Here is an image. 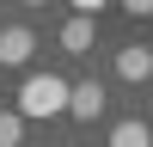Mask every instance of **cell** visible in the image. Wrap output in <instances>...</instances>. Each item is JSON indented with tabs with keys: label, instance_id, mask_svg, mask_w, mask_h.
<instances>
[{
	"label": "cell",
	"instance_id": "4",
	"mask_svg": "<svg viewBox=\"0 0 153 147\" xmlns=\"http://www.w3.org/2000/svg\"><path fill=\"white\" fill-rule=\"evenodd\" d=\"M31 55H37V37L25 31V24H6V31H0V68H25Z\"/></svg>",
	"mask_w": 153,
	"mask_h": 147
},
{
	"label": "cell",
	"instance_id": "2",
	"mask_svg": "<svg viewBox=\"0 0 153 147\" xmlns=\"http://www.w3.org/2000/svg\"><path fill=\"white\" fill-rule=\"evenodd\" d=\"M110 104V92L98 80H86V86H68V117L74 122H98V110Z\"/></svg>",
	"mask_w": 153,
	"mask_h": 147
},
{
	"label": "cell",
	"instance_id": "8",
	"mask_svg": "<svg viewBox=\"0 0 153 147\" xmlns=\"http://www.w3.org/2000/svg\"><path fill=\"white\" fill-rule=\"evenodd\" d=\"M123 12H129V19H147V12H153V0H123Z\"/></svg>",
	"mask_w": 153,
	"mask_h": 147
},
{
	"label": "cell",
	"instance_id": "7",
	"mask_svg": "<svg viewBox=\"0 0 153 147\" xmlns=\"http://www.w3.org/2000/svg\"><path fill=\"white\" fill-rule=\"evenodd\" d=\"M110 141H117V147H141V141H147V122H117Z\"/></svg>",
	"mask_w": 153,
	"mask_h": 147
},
{
	"label": "cell",
	"instance_id": "5",
	"mask_svg": "<svg viewBox=\"0 0 153 147\" xmlns=\"http://www.w3.org/2000/svg\"><path fill=\"white\" fill-rule=\"evenodd\" d=\"M92 12H74L68 24H61V49H68V55H86V49H92Z\"/></svg>",
	"mask_w": 153,
	"mask_h": 147
},
{
	"label": "cell",
	"instance_id": "6",
	"mask_svg": "<svg viewBox=\"0 0 153 147\" xmlns=\"http://www.w3.org/2000/svg\"><path fill=\"white\" fill-rule=\"evenodd\" d=\"M25 135V110H0V147H12Z\"/></svg>",
	"mask_w": 153,
	"mask_h": 147
},
{
	"label": "cell",
	"instance_id": "3",
	"mask_svg": "<svg viewBox=\"0 0 153 147\" xmlns=\"http://www.w3.org/2000/svg\"><path fill=\"white\" fill-rule=\"evenodd\" d=\"M117 80H129V86H147L153 80V49L147 43H123L117 49Z\"/></svg>",
	"mask_w": 153,
	"mask_h": 147
},
{
	"label": "cell",
	"instance_id": "1",
	"mask_svg": "<svg viewBox=\"0 0 153 147\" xmlns=\"http://www.w3.org/2000/svg\"><path fill=\"white\" fill-rule=\"evenodd\" d=\"M19 110H25V122L68 117V80H61V74H31V80L19 86Z\"/></svg>",
	"mask_w": 153,
	"mask_h": 147
},
{
	"label": "cell",
	"instance_id": "9",
	"mask_svg": "<svg viewBox=\"0 0 153 147\" xmlns=\"http://www.w3.org/2000/svg\"><path fill=\"white\" fill-rule=\"evenodd\" d=\"M74 12H104V0H68Z\"/></svg>",
	"mask_w": 153,
	"mask_h": 147
},
{
	"label": "cell",
	"instance_id": "10",
	"mask_svg": "<svg viewBox=\"0 0 153 147\" xmlns=\"http://www.w3.org/2000/svg\"><path fill=\"white\" fill-rule=\"evenodd\" d=\"M25 6H49V0H25Z\"/></svg>",
	"mask_w": 153,
	"mask_h": 147
}]
</instances>
